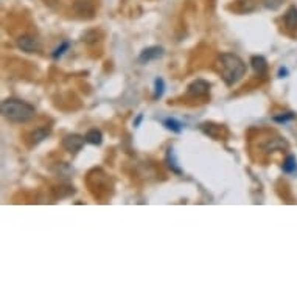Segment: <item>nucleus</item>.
<instances>
[{"mask_svg":"<svg viewBox=\"0 0 297 297\" xmlns=\"http://www.w3.org/2000/svg\"><path fill=\"white\" fill-rule=\"evenodd\" d=\"M2 115L11 123H27L34 117V108L27 101L17 98H6L0 105Z\"/></svg>","mask_w":297,"mask_h":297,"instance_id":"f257e3e1","label":"nucleus"},{"mask_svg":"<svg viewBox=\"0 0 297 297\" xmlns=\"http://www.w3.org/2000/svg\"><path fill=\"white\" fill-rule=\"evenodd\" d=\"M219 62H221V76L227 86L237 84L246 75V62L235 53H223L219 56Z\"/></svg>","mask_w":297,"mask_h":297,"instance_id":"f03ea898","label":"nucleus"},{"mask_svg":"<svg viewBox=\"0 0 297 297\" xmlns=\"http://www.w3.org/2000/svg\"><path fill=\"white\" fill-rule=\"evenodd\" d=\"M86 144V137L80 134H69L62 139V148L69 152H78Z\"/></svg>","mask_w":297,"mask_h":297,"instance_id":"7ed1b4c3","label":"nucleus"},{"mask_svg":"<svg viewBox=\"0 0 297 297\" xmlns=\"http://www.w3.org/2000/svg\"><path fill=\"white\" fill-rule=\"evenodd\" d=\"M17 47L25 53H36V51L41 50V42L31 34H23L17 39Z\"/></svg>","mask_w":297,"mask_h":297,"instance_id":"20e7f679","label":"nucleus"},{"mask_svg":"<svg viewBox=\"0 0 297 297\" xmlns=\"http://www.w3.org/2000/svg\"><path fill=\"white\" fill-rule=\"evenodd\" d=\"M73 9L80 17L92 19L95 14V2L94 0H76L73 3Z\"/></svg>","mask_w":297,"mask_h":297,"instance_id":"39448f33","label":"nucleus"},{"mask_svg":"<svg viewBox=\"0 0 297 297\" xmlns=\"http://www.w3.org/2000/svg\"><path fill=\"white\" fill-rule=\"evenodd\" d=\"M209 92H210V84L205 80H195L193 83H190L188 87H187V94L190 97H195V98L205 97Z\"/></svg>","mask_w":297,"mask_h":297,"instance_id":"423d86ee","label":"nucleus"},{"mask_svg":"<svg viewBox=\"0 0 297 297\" xmlns=\"http://www.w3.org/2000/svg\"><path fill=\"white\" fill-rule=\"evenodd\" d=\"M201 131L209 136L215 140H221L223 137H226V129L221 125H216V123H202L201 125Z\"/></svg>","mask_w":297,"mask_h":297,"instance_id":"0eeeda50","label":"nucleus"},{"mask_svg":"<svg viewBox=\"0 0 297 297\" xmlns=\"http://www.w3.org/2000/svg\"><path fill=\"white\" fill-rule=\"evenodd\" d=\"M162 55H163V48L159 47V45H152V47H148V48H145L144 51H142L140 56H139V61L144 62V64H147V62H149V61L159 59Z\"/></svg>","mask_w":297,"mask_h":297,"instance_id":"6e6552de","label":"nucleus"},{"mask_svg":"<svg viewBox=\"0 0 297 297\" xmlns=\"http://www.w3.org/2000/svg\"><path fill=\"white\" fill-rule=\"evenodd\" d=\"M288 148V142L282 137H276V139H269L266 144L262 145V149L265 152H276V151H282Z\"/></svg>","mask_w":297,"mask_h":297,"instance_id":"1a4fd4ad","label":"nucleus"},{"mask_svg":"<svg viewBox=\"0 0 297 297\" xmlns=\"http://www.w3.org/2000/svg\"><path fill=\"white\" fill-rule=\"evenodd\" d=\"M251 66H252L255 75H258V76H265L268 73V61H266V58H263L260 55H258V56H252Z\"/></svg>","mask_w":297,"mask_h":297,"instance_id":"9d476101","label":"nucleus"},{"mask_svg":"<svg viewBox=\"0 0 297 297\" xmlns=\"http://www.w3.org/2000/svg\"><path fill=\"white\" fill-rule=\"evenodd\" d=\"M50 128L48 126H42V128H37L30 134V144L31 145H39L41 142H44L48 136H50Z\"/></svg>","mask_w":297,"mask_h":297,"instance_id":"9b49d317","label":"nucleus"},{"mask_svg":"<svg viewBox=\"0 0 297 297\" xmlns=\"http://www.w3.org/2000/svg\"><path fill=\"white\" fill-rule=\"evenodd\" d=\"M283 22H285L287 28H290V30L297 28V6L293 5L287 9V12L283 14Z\"/></svg>","mask_w":297,"mask_h":297,"instance_id":"f8f14e48","label":"nucleus"},{"mask_svg":"<svg viewBox=\"0 0 297 297\" xmlns=\"http://www.w3.org/2000/svg\"><path fill=\"white\" fill-rule=\"evenodd\" d=\"M86 142L90 145H101V142H103V134L100 129H89V131L86 133Z\"/></svg>","mask_w":297,"mask_h":297,"instance_id":"ddd939ff","label":"nucleus"},{"mask_svg":"<svg viewBox=\"0 0 297 297\" xmlns=\"http://www.w3.org/2000/svg\"><path fill=\"white\" fill-rule=\"evenodd\" d=\"M166 163H168L170 166V170L176 174H180L182 173V170L179 168V165H177V159L174 156V149L173 148H168V152H166Z\"/></svg>","mask_w":297,"mask_h":297,"instance_id":"4468645a","label":"nucleus"},{"mask_svg":"<svg viewBox=\"0 0 297 297\" xmlns=\"http://www.w3.org/2000/svg\"><path fill=\"white\" fill-rule=\"evenodd\" d=\"M282 170L285 171L287 174H293L297 171V159L294 156H288L285 160H283V165H282Z\"/></svg>","mask_w":297,"mask_h":297,"instance_id":"2eb2a0df","label":"nucleus"},{"mask_svg":"<svg viewBox=\"0 0 297 297\" xmlns=\"http://www.w3.org/2000/svg\"><path fill=\"white\" fill-rule=\"evenodd\" d=\"M235 9L238 12H249V11H254L255 9V2L254 0H238L237 5H235Z\"/></svg>","mask_w":297,"mask_h":297,"instance_id":"dca6fc26","label":"nucleus"},{"mask_svg":"<svg viewBox=\"0 0 297 297\" xmlns=\"http://www.w3.org/2000/svg\"><path fill=\"white\" fill-rule=\"evenodd\" d=\"M163 126L166 129H170V131H173V133H180V131H182V125H180L176 119H166V120H163Z\"/></svg>","mask_w":297,"mask_h":297,"instance_id":"f3484780","label":"nucleus"},{"mask_svg":"<svg viewBox=\"0 0 297 297\" xmlns=\"http://www.w3.org/2000/svg\"><path fill=\"white\" fill-rule=\"evenodd\" d=\"M163 90H165V83L162 78H157L154 81V98H160L163 95Z\"/></svg>","mask_w":297,"mask_h":297,"instance_id":"a211bd4d","label":"nucleus"},{"mask_svg":"<svg viewBox=\"0 0 297 297\" xmlns=\"http://www.w3.org/2000/svg\"><path fill=\"white\" fill-rule=\"evenodd\" d=\"M69 48H70V42H62L58 48H55V51L51 53V56H53V59H59Z\"/></svg>","mask_w":297,"mask_h":297,"instance_id":"6ab92c4d","label":"nucleus"},{"mask_svg":"<svg viewBox=\"0 0 297 297\" xmlns=\"http://www.w3.org/2000/svg\"><path fill=\"white\" fill-rule=\"evenodd\" d=\"M294 119H296V114L294 112H285V114H282V115H276L273 120L276 123H287V122H291Z\"/></svg>","mask_w":297,"mask_h":297,"instance_id":"aec40b11","label":"nucleus"},{"mask_svg":"<svg viewBox=\"0 0 297 297\" xmlns=\"http://www.w3.org/2000/svg\"><path fill=\"white\" fill-rule=\"evenodd\" d=\"M98 41V33L95 30H90V31H86L83 34V42H87V44H95Z\"/></svg>","mask_w":297,"mask_h":297,"instance_id":"412c9836","label":"nucleus"},{"mask_svg":"<svg viewBox=\"0 0 297 297\" xmlns=\"http://www.w3.org/2000/svg\"><path fill=\"white\" fill-rule=\"evenodd\" d=\"M287 75H288V70L287 69H280L279 70V76H280V78H285Z\"/></svg>","mask_w":297,"mask_h":297,"instance_id":"4be33fe9","label":"nucleus"},{"mask_svg":"<svg viewBox=\"0 0 297 297\" xmlns=\"http://www.w3.org/2000/svg\"><path fill=\"white\" fill-rule=\"evenodd\" d=\"M142 119H144V114H139V117L134 120V126H139V125H140V122H142Z\"/></svg>","mask_w":297,"mask_h":297,"instance_id":"5701e85b","label":"nucleus"}]
</instances>
